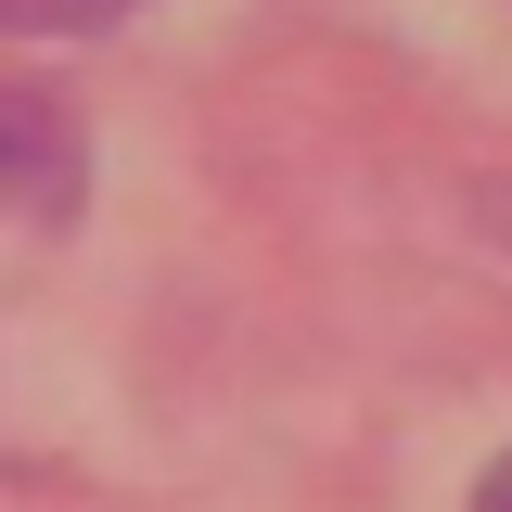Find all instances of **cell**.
Instances as JSON below:
<instances>
[{"label":"cell","mask_w":512,"mask_h":512,"mask_svg":"<svg viewBox=\"0 0 512 512\" xmlns=\"http://www.w3.org/2000/svg\"><path fill=\"white\" fill-rule=\"evenodd\" d=\"M116 13H141V0H0V39H90Z\"/></svg>","instance_id":"2"},{"label":"cell","mask_w":512,"mask_h":512,"mask_svg":"<svg viewBox=\"0 0 512 512\" xmlns=\"http://www.w3.org/2000/svg\"><path fill=\"white\" fill-rule=\"evenodd\" d=\"M77 192H90V141H77V116L39 103V90H0V218H64Z\"/></svg>","instance_id":"1"},{"label":"cell","mask_w":512,"mask_h":512,"mask_svg":"<svg viewBox=\"0 0 512 512\" xmlns=\"http://www.w3.org/2000/svg\"><path fill=\"white\" fill-rule=\"evenodd\" d=\"M474 512H512V461H500V474H487V487H474Z\"/></svg>","instance_id":"3"}]
</instances>
